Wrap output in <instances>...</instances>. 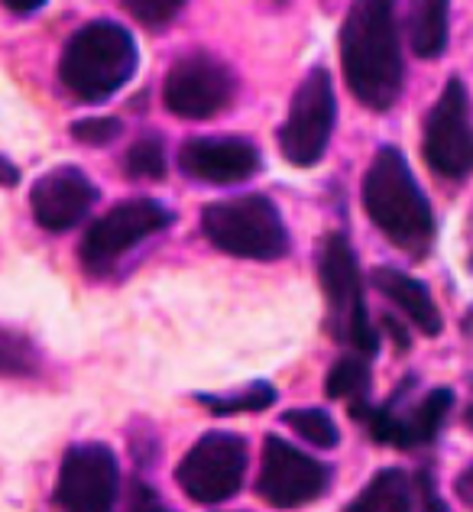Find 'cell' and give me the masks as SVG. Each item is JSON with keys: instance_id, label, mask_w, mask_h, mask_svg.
Wrapping results in <instances>:
<instances>
[{"instance_id": "10", "label": "cell", "mask_w": 473, "mask_h": 512, "mask_svg": "<svg viewBox=\"0 0 473 512\" xmlns=\"http://www.w3.org/2000/svg\"><path fill=\"white\" fill-rule=\"evenodd\" d=\"M425 159L438 175L464 179L473 172V124L470 98L461 78L444 85L441 98L425 120Z\"/></svg>"}, {"instance_id": "20", "label": "cell", "mask_w": 473, "mask_h": 512, "mask_svg": "<svg viewBox=\"0 0 473 512\" xmlns=\"http://www.w3.org/2000/svg\"><path fill=\"white\" fill-rule=\"evenodd\" d=\"M282 419H286V425L295 435L305 438L308 444H315V448H334V444L341 441L334 419L321 409H292L282 415Z\"/></svg>"}, {"instance_id": "27", "label": "cell", "mask_w": 473, "mask_h": 512, "mask_svg": "<svg viewBox=\"0 0 473 512\" xmlns=\"http://www.w3.org/2000/svg\"><path fill=\"white\" fill-rule=\"evenodd\" d=\"M454 490H457V500H461L470 512H473V464L464 470L461 477H457V483H454Z\"/></svg>"}, {"instance_id": "21", "label": "cell", "mask_w": 473, "mask_h": 512, "mask_svg": "<svg viewBox=\"0 0 473 512\" xmlns=\"http://www.w3.org/2000/svg\"><path fill=\"white\" fill-rule=\"evenodd\" d=\"M201 406H208L214 415H243V412H263L276 402V389L266 383H256L237 396H198Z\"/></svg>"}, {"instance_id": "6", "label": "cell", "mask_w": 473, "mask_h": 512, "mask_svg": "<svg viewBox=\"0 0 473 512\" xmlns=\"http://www.w3.org/2000/svg\"><path fill=\"white\" fill-rule=\"evenodd\" d=\"M243 474H247V441L231 431H208L175 467V483L188 500L214 506L240 493Z\"/></svg>"}, {"instance_id": "28", "label": "cell", "mask_w": 473, "mask_h": 512, "mask_svg": "<svg viewBox=\"0 0 473 512\" xmlns=\"http://www.w3.org/2000/svg\"><path fill=\"white\" fill-rule=\"evenodd\" d=\"M0 182H4V185H13V182H17V169L7 166L4 159H0Z\"/></svg>"}, {"instance_id": "8", "label": "cell", "mask_w": 473, "mask_h": 512, "mask_svg": "<svg viewBox=\"0 0 473 512\" xmlns=\"http://www.w3.org/2000/svg\"><path fill=\"white\" fill-rule=\"evenodd\" d=\"M331 483L328 464L315 461L295 444L269 435L263 441L260 477H256V493L273 509H299L324 496Z\"/></svg>"}, {"instance_id": "26", "label": "cell", "mask_w": 473, "mask_h": 512, "mask_svg": "<svg viewBox=\"0 0 473 512\" xmlns=\"http://www.w3.org/2000/svg\"><path fill=\"white\" fill-rule=\"evenodd\" d=\"M418 496H422V512H448V506H444V500L435 490L431 474H418Z\"/></svg>"}, {"instance_id": "3", "label": "cell", "mask_w": 473, "mask_h": 512, "mask_svg": "<svg viewBox=\"0 0 473 512\" xmlns=\"http://www.w3.org/2000/svg\"><path fill=\"white\" fill-rule=\"evenodd\" d=\"M137 72L133 36L111 20H94L65 43L59 78L78 101L98 104L124 88Z\"/></svg>"}, {"instance_id": "1", "label": "cell", "mask_w": 473, "mask_h": 512, "mask_svg": "<svg viewBox=\"0 0 473 512\" xmlns=\"http://www.w3.org/2000/svg\"><path fill=\"white\" fill-rule=\"evenodd\" d=\"M341 65L350 94L370 111H389L402 94V49L389 4H354L341 30Z\"/></svg>"}, {"instance_id": "15", "label": "cell", "mask_w": 473, "mask_h": 512, "mask_svg": "<svg viewBox=\"0 0 473 512\" xmlns=\"http://www.w3.org/2000/svg\"><path fill=\"white\" fill-rule=\"evenodd\" d=\"M373 286L380 289L396 308H402V315L409 318L415 328H422L428 338L441 334L438 305L418 279L399 273V269H393V266H376L373 269Z\"/></svg>"}, {"instance_id": "19", "label": "cell", "mask_w": 473, "mask_h": 512, "mask_svg": "<svg viewBox=\"0 0 473 512\" xmlns=\"http://www.w3.org/2000/svg\"><path fill=\"white\" fill-rule=\"evenodd\" d=\"M39 373V350L20 331L0 328V376H33Z\"/></svg>"}, {"instance_id": "16", "label": "cell", "mask_w": 473, "mask_h": 512, "mask_svg": "<svg viewBox=\"0 0 473 512\" xmlns=\"http://www.w3.org/2000/svg\"><path fill=\"white\" fill-rule=\"evenodd\" d=\"M347 512H412V480L402 470H380Z\"/></svg>"}, {"instance_id": "22", "label": "cell", "mask_w": 473, "mask_h": 512, "mask_svg": "<svg viewBox=\"0 0 473 512\" xmlns=\"http://www.w3.org/2000/svg\"><path fill=\"white\" fill-rule=\"evenodd\" d=\"M124 166L137 179H162L166 175V150H162L159 137H143L130 146Z\"/></svg>"}, {"instance_id": "12", "label": "cell", "mask_w": 473, "mask_h": 512, "mask_svg": "<svg viewBox=\"0 0 473 512\" xmlns=\"http://www.w3.org/2000/svg\"><path fill=\"white\" fill-rule=\"evenodd\" d=\"M234 94V75L224 62L195 52V56L179 59L166 75L162 101L169 114L185 120H205L224 111Z\"/></svg>"}, {"instance_id": "17", "label": "cell", "mask_w": 473, "mask_h": 512, "mask_svg": "<svg viewBox=\"0 0 473 512\" xmlns=\"http://www.w3.org/2000/svg\"><path fill=\"white\" fill-rule=\"evenodd\" d=\"M409 43L418 59H438L448 46V4H415L409 20Z\"/></svg>"}, {"instance_id": "5", "label": "cell", "mask_w": 473, "mask_h": 512, "mask_svg": "<svg viewBox=\"0 0 473 512\" xmlns=\"http://www.w3.org/2000/svg\"><path fill=\"white\" fill-rule=\"evenodd\" d=\"M321 289L328 295L331 331L350 344L360 357H373L380 347L373 321L363 302V279L350 240L344 234H331L321 250Z\"/></svg>"}, {"instance_id": "9", "label": "cell", "mask_w": 473, "mask_h": 512, "mask_svg": "<svg viewBox=\"0 0 473 512\" xmlns=\"http://www.w3.org/2000/svg\"><path fill=\"white\" fill-rule=\"evenodd\" d=\"M172 224V214L153 198H133L120 201L101 221L91 224V231L81 240V263L91 273H104L120 253H127L140 244V240L166 231Z\"/></svg>"}, {"instance_id": "4", "label": "cell", "mask_w": 473, "mask_h": 512, "mask_svg": "<svg viewBox=\"0 0 473 512\" xmlns=\"http://www.w3.org/2000/svg\"><path fill=\"white\" fill-rule=\"evenodd\" d=\"M201 231L214 247L243 260H279L289 250L282 214L263 195H240L214 201L201 214Z\"/></svg>"}, {"instance_id": "2", "label": "cell", "mask_w": 473, "mask_h": 512, "mask_svg": "<svg viewBox=\"0 0 473 512\" xmlns=\"http://www.w3.org/2000/svg\"><path fill=\"white\" fill-rule=\"evenodd\" d=\"M363 208L396 247L422 256L435 237V214L396 146H383L363 179Z\"/></svg>"}, {"instance_id": "25", "label": "cell", "mask_w": 473, "mask_h": 512, "mask_svg": "<svg viewBox=\"0 0 473 512\" xmlns=\"http://www.w3.org/2000/svg\"><path fill=\"white\" fill-rule=\"evenodd\" d=\"M127 512H172L166 503L159 500V493L153 487H146V483H133V490H130V506Z\"/></svg>"}, {"instance_id": "13", "label": "cell", "mask_w": 473, "mask_h": 512, "mask_svg": "<svg viewBox=\"0 0 473 512\" xmlns=\"http://www.w3.org/2000/svg\"><path fill=\"white\" fill-rule=\"evenodd\" d=\"M94 198H98V188L91 185L85 172L75 166H59L36 179L30 192V205H33V218L43 231L62 234L85 218Z\"/></svg>"}, {"instance_id": "14", "label": "cell", "mask_w": 473, "mask_h": 512, "mask_svg": "<svg viewBox=\"0 0 473 512\" xmlns=\"http://www.w3.org/2000/svg\"><path fill=\"white\" fill-rule=\"evenodd\" d=\"M179 169L195 182L237 185L260 169V153L240 137H195L182 143Z\"/></svg>"}, {"instance_id": "18", "label": "cell", "mask_w": 473, "mask_h": 512, "mask_svg": "<svg viewBox=\"0 0 473 512\" xmlns=\"http://www.w3.org/2000/svg\"><path fill=\"white\" fill-rule=\"evenodd\" d=\"M367 389H370V363L367 357H341L331 367L328 380H324V393L331 399H350V415L354 419H363L370 409H367Z\"/></svg>"}, {"instance_id": "23", "label": "cell", "mask_w": 473, "mask_h": 512, "mask_svg": "<svg viewBox=\"0 0 473 512\" xmlns=\"http://www.w3.org/2000/svg\"><path fill=\"white\" fill-rule=\"evenodd\" d=\"M120 133H124V127H120L117 117H91V120L72 124V137L88 146H107V143H114Z\"/></svg>"}, {"instance_id": "11", "label": "cell", "mask_w": 473, "mask_h": 512, "mask_svg": "<svg viewBox=\"0 0 473 512\" xmlns=\"http://www.w3.org/2000/svg\"><path fill=\"white\" fill-rule=\"evenodd\" d=\"M120 487L117 457L104 444H78L65 454L56 506L62 512H114Z\"/></svg>"}, {"instance_id": "29", "label": "cell", "mask_w": 473, "mask_h": 512, "mask_svg": "<svg viewBox=\"0 0 473 512\" xmlns=\"http://www.w3.org/2000/svg\"><path fill=\"white\" fill-rule=\"evenodd\" d=\"M464 422H467V428H470V431H473V406H470V409H467V415H464Z\"/></svg>"}, {"instance_id": "7", "label": "cell", "mask_w": 473, "mask_h": 512, "mask_svg": "<svg viewBox=\"0 0 473 512\" xmlns=\"http://www.w3.org/2000/svg\"><path fill=\"white\" fill-rule=\"evenodd\" d=\"M337 104H334V85L324 69L312 75L292 94L289 117L279 127V150L292 166H315L324 156L334 133Z\"/></svg>"}, {"instance_id": "24", "label": "cell", "mask_w": 473, "mask_h": 512, "mask_svg": "<svg viewBox=\"0 0 473 512\" xmlns=\"http://www.w3.org/2000/svg\"><path fill=\"white\" fill-rule=\"evenodd\" d=\"M127 13H133L146 26H166L182 13V4H175V0H150V4H127Z\"/></svg>"}]
</instances>
